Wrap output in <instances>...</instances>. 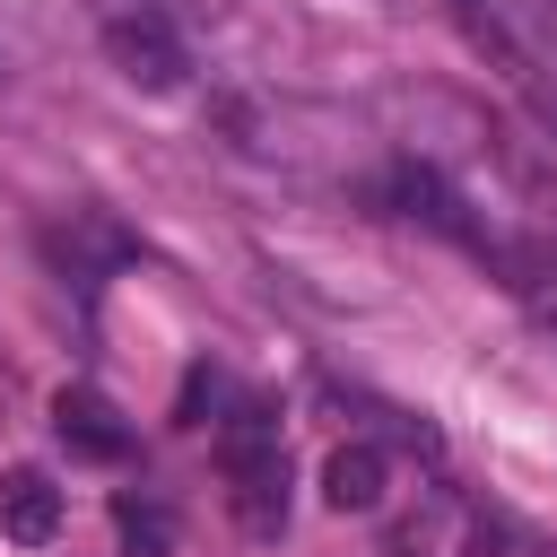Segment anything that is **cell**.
<instances>
[{"mask_svg": "<svg viewBox=\"0 0 557 557\" xmlns=\"http://www.w3.org/2000/svg\"><path fill=\"white\" fill-rule=\"evenodd\" d=\"M218 453H226V487H235V513H244V531H278L287 522V453H278V426H270V409H235L226 418V435H218Z\"/></svg>", "mask_w": 557, "mask_h": 557, "instance_id": "1", "label": "cell"}, {"mask_svg": "<svg viewBox=\"0 0 557 557\" xmlns=\"http://www.w3.org/2000/svg\"><path fill=\"white\" fill-rule=\"evenodd\" d=\"M104 61L131 78V87H148V96H165V87H183V44H174V26L157 17V9H122V17H104Z\"/></svg>", "mask_w": 557, "mask_h": 557, "instance_id": "2", "label": "cell"}, {"mask_svg": "<svg viewBox=\"0 0 557 557\" xmlns=\"http://www.w3.org/2000/svg\"><path fill=\"white\" fill-rule=\"evenodd\" d=\"M52 435L70 444V461H131V426H122V409L104 400V392H87V383H61L52 392Z\"/></svg>", "mask_w": 557, "mask_h": 557, "instance_id": "3", "label": "cell"}, {"mask_svg": "<svg viewBox=\"0 0 557 557\" xmlns=\"http://www.w3.org/2000/svg\"><path fill=\"white\" fill-rule=\"evenodd\" d=\"M0 531L17 540V548H44L52 531H61V487L44 479V470H0Z\"/></svg>", "mask_w": 557, "mask_h": 557, "instance_id": "4", "label": "cell"}, {"mask_svg": "<svg viewBox=\"0 0 557 557\" xmlns=\"http://www.w3.org/2000/svg\"><path fill=\"white\" fill-rule=\"evenodd\" d=\"M383 479H392V461H383L374 444H339V453L322 461V505H331V513H374V505H383Z\"/></svg>", "mask_w": 557, "mask_h": 557, "instance_id": "5", "label": "cell"}, {"mask_svg": "<svg viewBox=\"0 0 557 557\" xmlns=\"http://www.w3.org/2000/svg\"><path fill=\"white\" fill-rule=\"evenodd\" d=\"M113 531H122V557H174V531L157 505H113Z\"/></svg>", "mask_w": 557, "mask_h": 557, "instance_id": "6", "label": "cell"}]
</instances>
